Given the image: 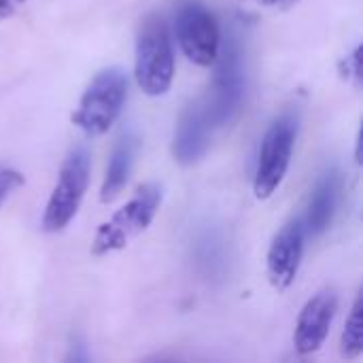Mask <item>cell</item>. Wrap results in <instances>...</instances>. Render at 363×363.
<instances>
[{"label":"cell","instance_id":"obj_1","mask_svg":"<svg viewBox=\"0 0 363 363\" xmlns=\"http://www.w3.org/2000/svg\"><path fill=\"white\" fill-rule=\"evenodd\" d=\"M134 74L138 87L151 96H164L174 77V53L168 28L162 15L151 13L140 21L136 34V60H134Z\"/></svg>","mask_w":363,"mask_h":363},{"label":"cell","instance_id":"obj_2","mask_svg":"<svg viewBox=\"0 0 363 363\" xmlns=\"http://www.w3.org/2000/svg\"><path fill=\"white\" fill-rule=\"evenodd\" d=\"M162 185L160 183H143L128 204H123L108 221H104L91 242V253L96 257L121 251L134 240L138 234H143L151 221L155 219L160 206H162Z\"/></svg>","mask_w":363,"mask_h":363},{"label":"cell","instance_id":"obj_3","mask_svg":"<svg viewBox=\"0 0 363 363\" xmlns=\"http://www.w3.org/2000/svg\"><path fill=\"white\" fill-rule=\"evenodd\" d=\"M128 98V74L121 68H106L94 77L83 91L72 123L85 136H102L121 115Z\"/></svg>","mask_w":363,"mask_h":363},{"label":"cell","instance_id":"obj_4","mask_svg":"<svg viewBox=\"0 0 363 363\" xmlns=\"http://www.w3.org/2000/svg\"><path fill=\"white\" fill-rule=\"evenodd\" d=\"M215 64L213 89L206 102L208 117L215 128L230 123L242 104L245 98V64H242V45L238 36L228 34L223 45H219V53Z\"/></svg>","mask_w":363,"mask_h":363},{"label":"cell","instance_id":"obj_5","mask_svg":"<svg viewBox=\"0 0 363 363\" xmlns=\"http://www.w3.org/2000/svg\"><path fill=\"white\" fill-rule=\"evenodd\" d=\"M89 166H91V160L85 147H77L68 153V157L64 160L60 168L57 183L43 213L45 232L49 234L62 232L72 221L89 185Z\"/></svg>","mask_w":363,"mask_h":363},{"label":"cell","instance_id":"obj_6","mask_svg":"<svg viewBox=\"0 0 363 363\" xmlns=\"http://www.w3.org/2000/svg\"><path fill=\"white\" fill-rule=\"evenodd\" d=\"M296 136H298V117L294 113L281 115L268 128L259 147L255 177H253V191L259 200L270 198L283 183L291 162Z\"/></svg>","mask_w":363,"mask_h":363},{"label":"cell","instance_id":"obj_7","mask_svg":"<svg viewBox=\"0 0 363 363\" xmlns=\"http://www.w3.org/2000/svg\"><path fill=\"white\" fill-rule=\"evenodd\" d=\"M174 32L181 51L196 66H213L219 53L221 34L215 15L200 0H185L174 17Z\"/></svg>","mask_w":363,"mask_h":363},{"label":"cell","instance_id":"obj_8","mask_svg":"<svg viewBox=\"0 0 363 363\" xmlns=\"http://www.w3.org/2000/svg\"><path fill=\"white\" fill-rule=\"evenodd\" d=\"M304 240H306V234H304L302 219L287 221L272 238L266 266H268L270 285L277 291H285L294 285L298 270H300L302 255H304Z\"/></svg>","mask_w":363,"mask_h":363},{"label":"cell","instance_id":"obj_9","mask_svg":"<svg viewBox=\"0 0 363 363\" xmlns=\"http://www.w3.org/2000/svg\"><path fill=\"white\" fill-rule=\"evenodd\" d=\"M213 130L215 125L208 117L204 100H196L189 106H185L172 138L174 160L181 166H194L196 162H200L211 147Z\"/></svg>","mask_w":363,"mask_h":363},{"label":"cell","instance_id":"obj_10","mask_svg":"<svg viewBox=\"0 0 363 363\" xmlns=\"http://www.w3.org/2000/svg\"><path fill=\"white\" fill-rule=\"evenodd\" d=\"M338 311V296L334 289H321L315 294L302 308L296 323V351L300 355L317 353L332 328V321Z\"/></svg>","mask_w":363,"mask_h":363},{"label":"cell","instance_id":"obj_11","mask_svg":"<svg viewBox=\"0 0 363 363\" xmlns=\"http://www.w3.org/2000/svg\"><path fill=\"white\" fill-rule=\"evenodd\" d=\"M340 200H342V172L336 166H330L323 170V174L317 179L311 191V198L302 217L304 234L313 238L325 234L336 219Z\"/></svg>","mask_w":363,"mask_h":363},{"label":"cell","instance_id":"obj_12","mask_svg":"<svg viewBox=\"0 0 363 363\" xmlns=\"http://www.w3.org/2000/svg\"><path fill=\"white\" fill-rule=\"evenodd\" d=\"M136 149H138V140L132 132H123L111 153L106 172H104V181L100 187V202L108 204L113 202L125 187L132 168H134V157H136Z\"/></svg>","mask_w":363,"mask_h":363},{"label":"cell","instance_id":"obj_13","mask_svg":"<svg viewBox=\"0 0 363 363\" xmlns=\"http://www.w3.org/2000/svg\"><path fill=\"white\" fill-rule=\"evenodd\" d=\"M342 355L347 359H355L359 357L363 351V298L362 294L355 298L351 315L345 323V332H342Z\"/></svg>","mask_w":363,"mask_h":363},{"label":"cell","instance_id":"obj_14","mask_svg":"<svg viewBox=\"0 0 363 363\" xmlns=\"http://www.w3.org/2000/svg\"><path fill=\"white\" fill-rule=\"evenodd\" d=\"M198 264L206 270V274H215L223 270V242L215 234H206L198 242Z\"/></svg>","mask_w":363,"mask_h":363},{"label":"cell","instance_id":"obj_15","mask_svg":"<svg viewBox=\"0 0 363 363\" xmlns=\"http://www.w3.org/2000/svg\"><path fill=\"white\" fill-rule=\"evenodd\" d=\"M340 72L342 77L355 87L359 89L363 83V66H362V45H357L342 62H340Z\"/></svg>","mask_w":363,"mask_h":363},{"label":"cell","instance_id":"obj_16","mask_svg":"<svg viewBox=\"0 0 363 363\" xmlns=\"http://www.w3.org/2000/svg\"><path fill=\"white\" fill-rule=\"evenodd\" d=\"M23 185V174L11 166L0 164V206L6 202V198Z\"/></svg>","mask_w":363,"mask_h":363},{"label":"cell","instance_id":"obj_17","mask_svg":"<svg viewBox=\"0 0 363 363\" xmlns=\"http://www.w3.org/2000/svg\"><path fill=\"white\" fill-rule=\"evenodd\" d=\"M247 2H253L257 6H266V9H289L298 0H247Z\"/></svg>","mask_w":363,"mask_h":363},{"label":"cell","instance_id":"obj_18","mask_svg":"<svg viewBox=\"0 0 363 363\" xmlns=\"http://www.w3.org/2000/svg\"><path fill=\"white\" fill-rule=\"evenodd\" d=\"M89 362V355L85 353V347H83V342H79L77 340V345H72L70 347V355H68V362Z\"/></svg>","mask_w":363,"mask_h":363},{"label":"cell","instance_id":"obj_19","mask_svg":"<svg viewBox=\"0 0 363 363\" xmlns=\"http://www.w3.org/2000/svg\"><path fill=\"white\" fill-rule=\"evenodd\" d=\"M15 11V0H0V19L11 17Z\"/></svg>","mask_w":363,"mask_h":363},{"label":"cell","instance_id":"obj_20","mask_svg":"<svg viewBox=\"0 0 363 363\" xmlns=\"http://www.w3.org/2000/svg\"><path fill=\"white\" fill-rule=\"evenodd\" d=\"M15 2H26V0H15Z\"/></svg>","mask_w":363,"mask_h":363}]
</instances>
